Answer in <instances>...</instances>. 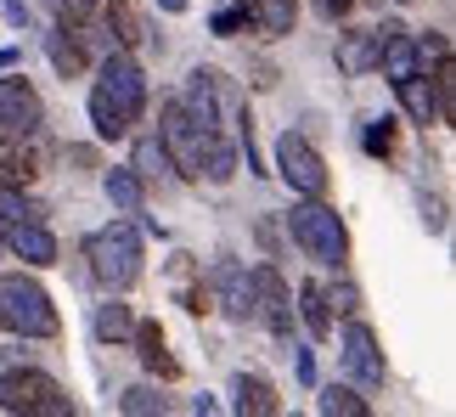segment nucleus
I'll list each match as a JSON object with an SVG mask.
<instances>
[{
    "label": "nucleus",
    "mask_w": 456,
    "mask_h": 417,
    "mask_svg": "<svg viewBox=\"0 0 456 417\" xmlns=\"http://www.w3.org/2000/svg\"><path fill=\"white\" fill-rule=\"evenodd\" d=\"M147 113V74L135 68L130 51H108V62H102V79L91 91V125L102 142H118V135H130V125H142Z\"/></svg>",
    "instance_id": "1"
},
{
    "label": "nucleus",
    "mask_w": 456,
    "mask_h": 417,
    "mask_svg": "<svg viewBox=\"0 0 456 417\" xmlns=\"http://www.w3.org/2000/svg\"><path fill=\"white\" fill-rule=\"evenodd\" d=\"M85 259H91V276L108 293H130L135 282H142V259H147L135 220H113V225H102V232H91Z\"/></svg>",
    "instance_id": "2"
},
{
    "label": "nucleus",
    "mask_w": 456,
    "mask_h": 417,
    "mask_svg": "<svg viewBox=\"0 0 456 417\" xmlns=\"http://www.w3.org/2000/svg\"><path fill=\"white\" fill-rule=\"evenodd\" d=\"M0 327L23 333V339H57L62 333L57 305H51V293L34 276H0Z\"/></svg>",
    "instance_id": "3"
},
{
    "label": "nucleus",
    "mask_w": 456,
    "mask_h": 417,
    "mask_svg": "<svg viewBox=\"0 0 456 417\" xmlns=\"http://www.w3.org/2000/svg\"><path fill=\"white\" fill-rule=\"evenodd\" d=\"M288 232H293V242H299L315 266H327V271H338L344 259H349V232H344V220L332 215L322 198H310V203L293 208V215H288Z\"/></svg>",
    "instance_id": "4"
},
{
    "label": "nucleus",
    "mask_w": 456,
    "mask_h": 417,
    "mask_svg": "<svg viewBox=\"0 0 456 417\" xmlns=\"http://www.w3.org/2000/svg\"><path fill=\"white\" fill-rule=\"evenodd\" d=\"M0 412H23V417H74V401L51 372L17 367L0 378Z\"/></svg>",
    "instance_id": "5"
},
{
    "label": "nucleus",
    "mask_w": 456,
    "mask_h": 417,
    "mask_svg": "<svg viewBox=\"0 0 456 417\" xmlns=\"http://www.w3.org/2000/svg\"><path fill=\"white\" fill-rule=\"evenodd\" d=\"M215 135H220V130H203L198 119L181 108V96L164 108V135H158V142H164L169 169H175L181 181H203V152H208V142H215Z\"/></svg>",
    "instance_id": "6"
},
{
    "label": "nucleus",
    "mask_w": 456,
    "mask_h": 417,
    "mask_svg": "<svg viewBox=\"0 0 456 417\" xmlns=\"http://www.w3.org/2000/svg\"><path fill=\"white\" fill-rule=\"evenodd\" d=\"M40 125H45L40 91L23 74H6L0 79V142H28V135H40Z\"/></svg>",
    "instance_id": "7"
},
{
    "label": "nucleus",
    "mask_w": 456,
    "mask_h": 417,
    "mask_svg": "<svg viewBox=\"0 0 456 417\" xmlns=\"http://www.w3.org/2000/svg\"><path fill=\"white\" fill-rule=\"evenodd\" d=\"M248 316L265 327V333H276V339L293 333V299H288V282H282L276 266L248 271Z\"/></svg>",
    "instance_id": "8"
},
{
    "label": "nucleus",
    "mask_w": 456,
    "mask_h": 417,
    "mask_svg": "<svg viewBox=\"0 0 456 417\" xmlns=\"http://www.w3.org/2000/svg\"><path fill=\"white\" fill-rule=\"evenodd\" d=\"M276 176H282L299 198H322L327 192V159L305 142V135H293V130L276 142Z\"/></svg>",
    "instance_id": "9"
},
{
    "label": "nucleus",
    "mask_w": 456,
    "mask_h": 417,
    "mask_svg": "<svg viewBox=\"0 0 456 417\" xmlns=\"http://www.w3.org/2000/svg\"><path fill=\"white\" fill-rule=\"evenodd\" d=\"M344 367H349V378H355V384H383V350H378V339H372V327L366 322H349L344 327Z\"/></svg>",
    "instance_id": "10"
},
{
    "label": "nucleus",
    "mask_w": 456,
    "mask_h": 417,
    "mask_svg": "<svg viewBox=\"0 0 456 417\" xmlns=\"http://www.w3.org/2000/svg\"><path fill=\"white\" fill-rule=\"evenodd\" d=\"M0 242H6V249L23 259V266H57V237L45 232L40 220H17V225H6V232H0Z\"/></svg>",
    "instance_id": "11"
},
{
    "label": "nucleus",
    "mask_w": 456,
    "mask_h": 417,
    "mask_svg": "<svg viewBox=\"0 0 456 417\" xmlns=\"http://www.w3.org/2000/svg\"><path fill=\"white\" fill-rule=\"evenodd\" d=\"M130 339H135V356H142L147 372H158L164 384H175V378H181V361L164 350V327H158V322H135Z\"/></svg>",
    "instance_id": "12"
},
{
    "label": "nucleus",
    "mask_w": 456,
    "mask_h": 417,
    "mask_svg": "<svg viewBox=\"0 0 456 417\" xmlns=\"http://www.w3.org/2000/svg\"><path fill=\"white\" fill-rule=\"evenodd\" d=\"M395 96H400V108H406L417 125H440V113H434V85L423 68H411V74H395Z\"/></svg>",
    "instance_id": "13"
},
{
    "label": "nucleus",
    "mask_w": 456,
    "mask_h": 417,
    "mask_svg": "<svg viewBox=\"0 0 456 417\" xmlns=\"http://www.w3.org/2000/svg\"><path fill=\"white\" fill-rule=\"evenodd\" d=\"M45 57H51V68H57L62 79H79L85 74V34H79V23H62L57 34H51Z\"/></svg>",
    "instance_id": "14"
},
{
    "label": "nucleus",
    "mask_w": 456,
    "mask_h": 417,
    "mask_svg": "<svg viewBox=\"0 0 456 417\" xmlns=\"http://www.w3.org/2000/svg\"><path fill=\"white\" fill-rule=\"evenodd\" d=\"M338 68L349 79L372 74L378 68V29H355V34H338Z\"/></svg>",
    "instance_id": "15"
},
{
    "label": "nucleus",
    "mask_w": 456,
    "mask_h": 417,
    "mask_svg": "<svg viewBox=\"0 0 456 417\" xmlns=\"http://www.w3.org/2000/svg\"><path fill=\"white\" fill-rule=\"evenodd\" d=\"M242 6H248V23L271 40L293 34V23H299V0H242Z\"/></svg>",
    "instance_id": "16"
},
{
    "label": "nucleus",
    "mask_w": 456,
    "mask_h": 417,
    "mask_svg": "<svg viewBox=\"0 0 456 417\" xmlns=\"http://www.w3.org/2000/svg\"><path fill=\"white\" fill-rule=\"evenodd\" d=\"M215 282H220V305H225V316L248 322V271H242L237 259H220V266H215Z\"/></svg>",
    "instance_id": "17"
},
{
    "label": "nucleus",
    "mask_w": 456,
    "mask_h": 417,
    "mask_svg": "<svg viewBox=\"0 0 456 417\" xmlns=\"http://www.w3.org/2000/svg\"><path fill=\"white\" fill-rule=\"evenodd\" d=\"M237 412L242 417H276V412H282V401H276V389L265 384V378H248V372H242L237 378Z\"/></svg>",
    "instance_id": "18"
},
{
    "label": "nucleus",
    "mask_w": 456,
    "mask_h": 417,
    "mask_svg": "<svg viewBox=\"0 0 456 417\" xmlns=\"http://www.w3.org/2000/svg\"><path fill=\"white\" fill-rule=\"evenodd\" d=\"M434 113H440V125H456V62H451V51L445 57H434Z\"/></svg>",
    "instance_id": "19"
},
{
    "label": "nucleus",
    "mask_w": 456,
    "mask_h": 417,
    "mask_svg": "<svg viewBox=\"0 0 456 417\" xmlns=\"http://www.w3.org/2000/svg\"><path fill=\"white\" fill-rule=\"evenodd\" d=\"M34 176H40L34 152L23 142H0V181H6V186H28Z\"/></svg>",
    "instance_id": "20"
},
{
    "label": "nucleus",
    "mask_w": 456,
    "mask_h": 417,
    "mask_svg": "<svg viewBox=\"0 0 456 417\" xmlns=\"http://www.w3.org/2000/svg\"><path fill=\"white\" fill-rule=\"evenodd\" d=\"M299 310H305V327L315 339L332 333V305H327V288L322 282H299Z\"/></svg>",
    "instance_id": "21"
},
{
    "label": "nucleus",
    "mask_w": 456,
    "mask_h": 417,
    "mask_svg": "<svg viewBox=\"0 0 456 417\" xmlns=\"http://www.w3.org/2000/svg\"><path fill=\"white\" fill-rule=\"evenodd\" d=\"M108 198L125 208V215H142V203H147V181L135 176V169H113V176H108Z\"/></svg>",
    "instance_id": "22"
},
{
    "label": "nucleus",
    "mask_w": 456,
    "mask_h": 417,
    "mask_svg": "<svg viewBox=\"0 0 456 417\" xmlns=\"http://www.w3.org/2000/svg\"><path fill=\"white\" fill-rule=\"evenodd\" d=\"M130 327H135L130 305H113V299H108V305L96 310V339H102V344H125V339H130Z\"/></svg>",
    "instance_id": "23"
},
{
    "label": "nucleus",
    "mask_w": 456,
    "mask_h": 417,
    "mask_svg": "<svg viewBox=\"0 0 456 417\" xmlns=\"http://www.w3.org/2000/svg\"><path fill=\"white\" fill-rule=\"evenodd\" d=\"M108 29H113V40L118 45H142L147 34H142V23H135V12H130V0H108Z\"/></svg>",
    "instance_id": "24"
},
{
    "label": "nucleus",
    "mask_w": 456,
    "mask_h": 417,
    "mask_svg": "<svg viewBox=\"0 0 456 417\" xmlns=\"http://www.w3.org/2000/svg\"><path fill=\"white\" fill-rule=\"evenodd\" d=\"M135 176H142V181H158V176H164V169H169V152H164V142H158V135H142V142H135Z\"/></svg>",
    "instance_id": "25"
},
{
    "label": "nucleus",
    "mask_w": 456,
    "mask_h": 417,
    "mask_svg": "<svg viewBox=\"0 0 456 417\" xmlns=\"http://www.w3.org/2000/svg\"><path fill=\"white\" fill-rule=\"evenodd\" d=\"M45 208L34 203L23 186H6V192H0V225H17V220H40Z\"/></svg>",
    "instance_id": "26"
},
{
    "label": "nucleus",
    "mask_w": 456,
    "mask_h": 417,
    "mask_svg": "<svg viewBox=\"0 0 456 417\" xmlns=\"http://www.w3.org/2000/svg\"><path fill=\"white\" fill-rule=\"evenodd\" d=\"M322 412H327V417H366L372 406H366L355 389H344V384H327V389H322Z\"/></svg>",
    "instance_id": "27"
},
{
    "label": "nucleus",
    "mask_w": 456,
    "mask_h": 417,
    "mask_svg": "<svg viewBox=\"0 0 456 417\" xmlns=\"http://www.w3.org/2000/svg\"><path fill=\"white\" fill-rule=\"evenodd\" d=\"M395 142H400V135H395L389 119H372V125L361 130V147L372 152V159H395Z\"/></svg>",
    "instance_id": "28"
},
{
    "label": "nucleus",
    "mask_w": 456,
    "mask_h": 417,
    "mask_svg": "<svg viewBox=\"0 0 456 417\" xmlns=\"http://www.w3.org/2000/svg\"><path fill=\"white\" fill-rule=\"evenodd\" d=\"M118 412H130V417L164 412V395H158V389H147V384H135V389H125V395H118Z\"/></svg>",
    "instance_id": "29"
},
{
    "label": "nucleus",
    "mask_w": 456,
    "mask_h": 417,
    "mask_svg": "<svg viewBox=\"0 0 456 417\" xmlns=\"http://www.w3.org/2000/svg\"><path fill=\"white\" fill-rule=\"evenodd\" d=\"M96 6H102V0H45V12L57 17V23H85Z\"/></svg>",
    "instance_id": "30"
},
{
    "label": "nucleus",
    "mask_w": 456,
    "mask_h": 417,
    "mask_svg": "<svg viewBox=\"0 0 456 417\" xmlns=\"http://www.w3.org/2000/svg\"><path fill=\"white\" fill-rule=\"evenodd\" d=\"M242 23H248V6H242V0H232V6H220V12H215V34H220V40H232Z\"/></svg>",
    "instance_id": "31"
},
{
    "label": "nucleus",
    "mask_w": 456,
    "mask_h": 417,
    "mask_svg": "<svg viewBox=\"0 0 456 417\" xmlns=\"http://www.w3.org/2000/svg\"><path fill=\"white\" fill-rule=\"evenodd\" d=\"M327 305H338V310H344V316H355V305H361V293H355V288H349V282H344V288H332V293H327Z\"/></svg>",
    "instance_id": "32"
},
{
    "label": "nucleus",
    "mask_w": 456,
    "mask_h": 417,
    "mask_svg": "<svg viewBox=\"0 0 456 417\" xmlns=\"http://www.w3.org/2000/svg\"><path fill=\"white\" fill-rule=\"evenodd\" d=\"M423 220L434 225V232H445V203L440 198H423Z\"/></svg>",
    "instance_id": "33"
},
{
    "label": "nucleus",
    "mask_w": 456,
    "mask_h": 417,
    "mask_svg": "<svg viewBox=\"0 0 456 417\" xmlns=\"http://www.w3.org/2000/svg\"><path fill=\"white\" fill-rule=\"evenodd\" d=\"M349 6H355V0H315V12H322L327 23H338V17H344Z\"/></svg>",
    "instance_id": "34"
},
{
    "label": "nucleus",
    "mask_w": 456,
    "mask_h": 417,
    "mask_svg": "<svg viewBox=\"0 0 456 417\" xmlns=\"http://www.w3.org/2000/svg\"><path fill=\"white\" fill-rule=\"evenodd\" d=\"M299 378H305V384H315V361H310V350H299Z\"/></svg>",
    "instance_id": "35"
},
{
    "label": "nucleus",
    "mask_w": 456,
    "mask_h": 417,
    "mask_svg": "<svg viewBox=\"0 0 456 417\" xmlns=\"http://www.w3.org/2000/svg\"><path fill=\"white\" fill-rule=\"evenodd\" d=\"M158 6H164V12H186V0H158Z\"/></svg>",
    "instance_id": "36"
},
{
    "label": "nucleus",
    "mask_w": 456,
    "mask_h": 417,
    "mask_svg": "<svg viewBox=\"0 0 456 417\" xmlns=\"http://www.w3.org/2000/svg\"><path fill=\"white\" fill-rule=\"evenodd\" d=\"M0 249H6V242H0Z\"/></svg>",
    "instance_id": "37"
}]
</instances>
